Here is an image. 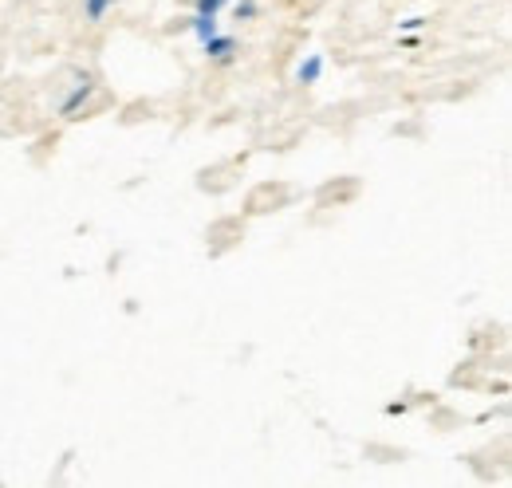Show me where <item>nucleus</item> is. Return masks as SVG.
Instances as JSON below:
<instances>
[{
    "label": "nucleus",
    "instance_id": "1",
    "mask_svg": "<svg viewBox=\"0 0 512 488\" xmlns=\"http://www.w3.org/2000/svg\"><path fill=\"white\" fill-rule=\"evenodd\" d=\"M288 201V185H272V182H264V185H256L253 193H249V201H245V209L249 213H268V209H280Z\"/></svg>",
    "mask_w": 512,
    "mask_h": 488
}]
</instances>
